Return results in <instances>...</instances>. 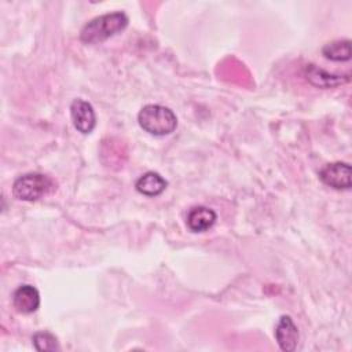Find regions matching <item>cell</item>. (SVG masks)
<instances>
[{"label":"cell","mask_w":352,"mask_h":352,"mask_svg":"<svg viewBox=\"0 0 352 352\" xmlns=\"http://www.w3.org/2000/svg\"><path fill=\"white\" fill-rule=\"evenodd\" d=\"M128 15L122 11H114L95 16L82 26L80 32V40L85 44L102 43L116 36L117 33H121L128 26Z\"/></svg>","instance_id":"6da1fadb"},{"label":"cell","mask_w":352,"mask_h":352,"mask_svg":"<svg viewBox=\"0 0 352 352\" xmlns=\"http://www.w3.org/2000/svg\"><path fill=\"white\" fill-rule=\"evenodd\" d=\"M138 122L146 132L154 136H165L176 129L177 117L166 106L146 104L138 114Z\"/></svg>","instance_id":"7a4b0ae2"},{"label":"cell","mask_w":352,"mask_h":352,"mask_svg":"<svg viewBox=\"0 0 352 352\" xmlns=\"http://www.w3.org/2000/svg\"><path fill=\"white\" fill-rule=\"evenodd\" d=\"M55 184L51 177L38 172H29L19 176L12 184V194L21 201H37L48 195Z\"/></svg>","instance_id":"3957f363"},{"label":"cell","mask_w":352,"mask_h":352,"mask_svg":"<svg viewBox=\"0 0 352 352\" xmlns=\"http://www.w3.org/2000/svg\"><path fill=\"white\" fill-rule=\"evenodd\" d=\"M319 179L329 187L336 190H348L352 184L351 165L346 162H331L319 172Z\"/></svg>","instance_id":"277c9868"},{"label":"cell","mask_w":352,"mask_h":352,"mask_svg":"<svg viewBox=\"0 0 352 352\" xmlns=\"http://www.w3.org/2000/svg\"><path fill=\"white\" fill-rule=\"evenodd\" d=\"M70 117L74 128L84 135L91 133L96 125V114L92 104L81 98H77L72 102Z\"/></svg>","instance_id":"5b68a950"},{"label":"cell","mask_w":352,"mask_h":352,"mask_svg":"<svg viewBox=\"0 0 352 352\" xmlns=\"http://www.w3.org/2000/svg\"><path fill=\"white\" fill-rule=\"evenodd\" d=\"M298 329L294 324L292 316L282 315L275 327V340L282 351L292 352L297 348L298 344Z\"/></svg>","instance_id":"8992f818"},{"label":"cell","mask_w":352,"mask_h":352,"mask_svg":"<svg viewBox=\"0 0 352 352\" xmlns=\"http://www.w3.org/2000/svg\"><path fill=\"white\" fill-rule=\"evenodd\" d=\"M307 80L318 88H334L349 81V74H331L316 65H307L304 69Z\"/></svg>","instance_id":"52a82bcc"},{"label":"cell","mask_w":352,"mask_h":352,"mask_svg":"<svg viewBox=\"0 0 352 352\" xmlns=\"http://www.w3.org/2000/svg\"><path fill=\"white\" fill-rule=\"evenodd\" d=\"M12 305L21 314H32L40 307V293L32 285L19 286L12 294Z\"/></svg>","instance_id":"ba28073f"},{"label":"cell","mask_w":352,"mask_h":352,"mask_svg":"<svg viewBox=\"0 0 352 352\" xmlns=\"http://www.w3.org/2000/svg\"><path fill=\"white\" fill-rule=\"evenodd\" d=\"M217 214L214 210L206 206H194L187 213V227L192 232H204L213 227L216 223Z\"/></svg>","instance_id":"9c48e42d"},{"label":"cell","mask_w":352,"mask_h":352,"mask_svg":"<svg viewBox=\"0 0 352 352\" xmlns=\"http://www.w3.org/2000/svg\"><path fill=\"white\" fill-rule=\"evenodd\" d=\"M168 183L166 180L157 172H146L144 175H142L135 187L138 190V192L146 195V197H157L161 192L165 191Z\"/></svg>","instance_id":"30bf717a"},{"label":"cell","mask_w":352,"mask_h":352,"mask_svg":"<svg viewBox=\"0 0 352 352\" xmlns=\"http://www.w3.org/2000/svg\"><path fill=\"white\" fill-rule=\"evenodd\" d=\"M322 54L324 58L336 62H344L351 59V41L349 40H334L323 45Z\"/></svg>","instance_id":"8fae6325"},{"label":"cell","mask_w":352,"mask_h":352,"mask_svg":"<svg viewBox=\"0 0 352 352\" xmlns=\"http://www.w3.org/2000/svg\"><path fill=\"white\" fill-rule=\"evenodd\" d=\"M33 345L37 351L40 352H54V351H59V345H58V340L54 334L48 333V331H37L33 337H32Z\"/></svg>","instance_id":"7c38bea8"}]
</instances>
